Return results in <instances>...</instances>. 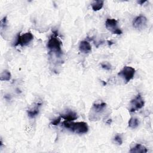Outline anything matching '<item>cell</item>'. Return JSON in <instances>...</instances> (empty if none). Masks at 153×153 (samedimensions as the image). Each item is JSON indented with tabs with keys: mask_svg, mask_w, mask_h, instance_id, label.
<instances>
[{
	"mask_svg": "<svg viewBox=\"0 0 153 153\" xmlns=\"http://www.w3.org/2000/svg\"><path fill=\"white\" fill-rule=\"evenodd\" d=\"M62 125L66 128L69 129L72 132L77 134L85 133L88 130V126L85 122H71L65 120L62 123Z\"/></svg>",
	"mask_w": 153,
	"mask_h": 153,
	"instance_id": "1",
	"label": "cell"
},
{
	"mask_svg": "<svg viewBox=\"0 0 153 153\" xmlns=\"http://www.w3.org/2000/svg\"><path fill=\"white\" fill-rule=\"evenodd\" d=\"M61 45L62 42L56 36L53 35L50 37L47 42V48L51 51L56 53L57 56H60L62 54Z\"/></svg>",
	"mask_w": 153,
	"mask_h": 153,
	"instance_id": "2",
	"label": "cell"
},
{
	"mask_svg": "<svg viewBox=\"0 0 153 153\" xmlns=\"http://www.w3.org/2000/svg\"><path fill=\"white\" fill-rule=\"evenodd\" d=\"M33 39V36L32 33L30 32H26L23 35L19 34L15 42L14 45H20V46H25L29 44L32 39Z\"/></svg>",
	"mask_w": 153,
	"mask_h": 153,
	"instance_id": "3",
	"label": "cell"
},
{
	"mask_svg": "<svg viewBox=\"0 0 153 153\" xmlns=\"http://www.w3.org/2000/svg\"><path fill=\"white\" fill-rule=\"evenodd\" d=\"M135 69L131 66H124L121 71L118 74V75L122 77L126 82H128L132 79L134 76Z\"/></svg>",
	"mask_w": 153,
	"mask_h": 153,
	"instance_id": "4",
	"label": "cell"
},
{
	"mask_svg": "<svg viewBox=\"0 0 153 153\" xmlns=\"http://www.w3.org/2000/svg\"><path fill=\"white\" fill-rule=\"evenodd\" d=\"M118 21L115 19H107L105 22L106 29L111 32L113 34L121 35L122 33L121 30L117 26Z\"/></svg>",
	"mask_w": 153,
	"mask_h": 153,
	"instance_id": "5",
	"label": "cell"
},
{
	"mask_svg": "<svg viewBox=\"0 0 153 153\" xmlns=\"http://www.w3.org/2000/svg\"><path fill=\"white\" fill-rule=\"evenodd\" d=\"M130 104L131 107L129 111L130 112H134L139 109H141L144 106L145 102L141 95L139 94L130 102Z\"/></svg>",
	"mask_w": 153,
	"mask_h": 153,
	"instance_id": "6",
	"label": "cell"
},
{
	"mask_svg": "<svg viewBox=\"0 0 153 153\" xmlns=\"http://www.w3.org/2000/svg\"><path fill=\"white\" fill-rule=\"evenodd\" d=\"M147 23V19L143 16H137L134 19L133 22V26L137 29H143L145 27Z\"/></svg>",
	"mask_w": 153,
	"mask_h": 153,
	"instance_id": "7",
	"label": "cell"
},
{
	"mask_svg": "<svg viewBox=\"0 0 153 153\" xmlns=\"http://www.w3.org/2000/svg\"><path fill=\"white\" fill-rule=\"evenodd\" d=\"M79 50L81 53L84 54H87L91 51V47L88 41H82L79 44Z\"/></svg>",
	"mask_w": 153,
	"mask_h": 153,
	"instance_id": "8",
	"label": "cell"
},
{
	"mask_svg": "<svg viewBox=\"0 0 153 153\" xmlns=\"http://www.w3.org/2000/svg\"><path fill=\"white\" fill-rule=\"evenodd\" d=\"M61 118H63L65 120L68 121H72L77 118V114L74 111H68L65 113L60 115Z\"/></svg>",
	"mask_w": 153,
	"mask_h": 153,
	"instance_id": "9",
	"label": "cell"
},
{
	"mask_svg": "<svg viewBox=\"0 0 153 153\" xmlns=\"http://www.w3.org/2000/svg\"><path fill=\"white\" fill-rule=\"evenodd\" d=\"M41 106V103H36V105L34 106V107L32 109H29L27 111L28 117H30V118H35L39 114V108Z\"/></svg>",
	"mask_w": 153,
	"mask_h": 153,
	"instance_id": "10",
	"label": "cell"
},
{
	"mask_svg": "<svg viewBox=\"0 0 153 153\" xmlns=\"http://www.w3.org/2000/svg\"><path fill=\"white\" fill-rule=\"evenodd\" d=\"M147 152L146 148L141 144H136L130 150V152L131 153H146Z\"/></svg>",
	"mask_w": 153,
	"mask_h": 153,
	"instance_id": "11",
	"label": "cell"
},
{
	"mask_svg": "<svg viewBox=\"0 0 153 153\" xmlns=\"http://www.w3.org/2000/svg\"><path fill=\"white\" fill-rule=\"evenodd\" d=\"M106 104L105 102H100V103H96L93 105L92 110L96 113H100L102 112L104 109L105 108Z\"/></svg>",
	"mask_w": 153,
	"mask_h": 153,
	"instance_id": "12",
	"label": "cell"
},
{
	"mask_svg": "<svg viewBox=\"0 0 153 153\" xmlns=\"http://www.w3.org/2000/svg\"><path fill=\"white\" fill-rule=\"evenodd\" d=\"M104 1L102 0H97V1H94L91 3V7L93 11H97L100 10L103 6Z\"/></svg>",
	"mask_w": 153,
	"mask_h": 153,
	"instance_id": "13",
	"label": "cell"
},
{
	"mask_svg": "<svg viewBox=\"0 0 153 153\" xmlns=\"http://www.w3.org/2000/svg\"><path fill=\"white\" fill-rule=\"evenodd\" d=\"M11 78V73L8 70H4L0 75L1 81H9Z\"/></svg>",
	"mask_w": 153,
	"mask_h": 153,
	"instance_id": "14",
	"label": "cell"
},
{
	"mask_svg": "<svg viewBox=\"0 0 153 153\" xmlns=\"http://www.w3.org/2000/svg\"><path fill=\"white\" fill-rule=\"evenodd\" d=\"M139 124V121L136 118H131L128 121V127L131 128H136Z\"/></svg>",
	"mask_w": 153,
	"mask_h": 153,
	"instance_id": "15",
	"label": "cell"
},
{
	"mask_svg": "<svg viewBox=\"0 0 153 153\" xmlns=\"http://www.w3.org/2000/svg\"><path fill=\"white\" fill-rule=\"evenodd\" d=\"M114 142L118 145H120L122 144L123 143V139H122V137L120 135V134H117L114 138Z\"/></svg>",
	"mask_w": 153,
	"mask_h": 153,
	"instance_id": "16",
	"label": "cell"
},
{
	"mask_svg": "<svg viewBox=\"0 0 153 153\" xmlns=\"http://www.w3.org/2000/svg\"><path fill=\"white\" fill-rule=\"evenodd\" d=\"M101 66L103 69L108 71L110 70L111 68V65L108 63H103L101 64Z\"/></svg>",
	"mask_w": 153,
	"mask_h": 153,
	"instance_id": "17",
	"label": "cell"
},
{
	"mask_svg": "<svg viewBox=\"0 0 153 153\" xmlns=\"http://www.w3.org/2000/svg\"><path fill=\"white\" fill-rule=\"evenodd\" d=\"M61 117H58L54 120H53V121L51 123V125H53V126H57L60 123V121H61Z\"/></svg>",
	"mask_w": 153,
	"mask_h": 153,
	"instance_id": "18",
	"label": "cell"
},
{
	"mask_svg": "<svg viewBox=\"0 0 153 153\" xmlns=\"http://www.w3.org/2000/svg\"><path fill=\"white\" fill-rule=\"evenodd\" d=\"M7 23V17H4L1 20V28H3L6 25Z\"/></svg>",
	"mask_w": 153,
	"mask_h": 153,
	"instance_id": "19",
	"label": "cell"
},
{
	"mask_svg": "<svg viewBox=\"0 0 153 153\" xmlns=\"http://www.w3.org/2000/svg\"><path fill=\"white\" fill-rule=\"evenodd\" d=\"M145 2H146V1H137V3L140 4V5H142L143 4H144Z\"/></svg>",
	"mask_w": 153,
	"mask_h": 153,
	"instance_id": "20",
	"label": "cell"
}]
</instances>
